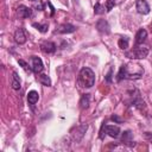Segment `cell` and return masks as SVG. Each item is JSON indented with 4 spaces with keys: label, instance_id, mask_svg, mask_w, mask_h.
Returning <instances> with one entry per match:
<instances>
[{
    "label": "cell",
    "instance_id": "cell-1",
    "mask_svg": "<svg viewBox=\"0 0 152 152\" xmlns=\"http://www.w3.org/2000/svg\"><path fill=\"white\" fill-rule=\"evenodd\" d=\"M144 75V68L137 63H126L121 65L118 72V81L125 80H139Z\"/></svg>",
    "mask_w": 152,
    "mask_h": 152
},
{
    "label": "cell",
    "instance_id": "cell-2",
    "mask_svg": "<svg viewBox=\"0 0 152 152\" xmlns=\"http://www.w3.org/2000/svg\"><path fill=\"white\" fill-rule=\"evenodd\" d=\"M77 83L80 87L82 88H91L95 83V74L90 68H82L80 74H78V78H77Z\"/></svg>",
    "mask_w": 152,
    "mask_h": 152
},
{
    "label": "cell",
    "instance_id": "cell-3",
    "mask_svg": "<svg viewBox=\"0 0 152 152\" xmlns=\"http://www.w3.org/2000/svg\"><path fill=\"white\" fill-rule=\"evenodd\" d=\"M147 55H148V48H144V46L133 48L132 50L125 52V56L131 59H142V58L147 57Z\"/></svg>",
    "mask_w": 152,
    "mask_h": 152
},
{
    "label": "cell",
    "instance_id": "cell-4",
    "mask_svg": "<svg viewBox=\"0 0 152 152\" xmlns=\"http://www.w3.org/2000/svg\"><path fill=\"white\" fill-rule=\"evenodd\" d=\"M31 69L34 74H38V72L43 71V69H44L43 61L37 56H32L31 57Z\"/></svg>",
    "mask_w": 152,
    "mask_h": 152
},
{
    "label": "cell",
    "instance_id": "cell-5",
    "mask_svg": "<svg viewBox=\"0 0 152 152\" xmlns=\"http://www.w3.org/2000/svg\"><path fill=\"white\" fill-rule=\"evenodd\" d=\"M87 129H88V126H87V125H81V126L76 127V128L74 129V133H72V139H74V141H76V142L81 141L82 138L84 137V133H86Z\"/></svg>",
    "mask_w": 152,
    "mask_h": 152
},
{
    "label": "cell",
    "instance_id": "cell-6",
    "mask_svg": "<svg viewBox=\"0 0 152 152\" xmlns=\"http://www.w3.org/2000/svg\"><path fill=\"white\" fill-rule=\"evenodd\" d=\"M96 28L99 32L101 33H104V34H109L110 32V27H109V24L106 19H100L96 21Z\"/></svg>",
    "mask_w": 152,
    "mask_h": 152
},
{
    "label": "cell",
    "instance_id": "cell-7",
    "mask_svg": "<svg viewBox=\"0 0 152 152\" xmlns=\"http://www.w3.org/2000/svg\"><path fill=\"white\" fill-rule=\"evenodd\" d=\"M135 7L140 14H148L150 13V5L147 4L146 0H137Z\"/></svg>",
    "mask_w": 152,
    "mask_h": 152
},
{
    "label": "cell",
    "instance_id": "cell-8",
    "mask_svg": "<svg viewBox=\"0 0 152 152\" xmlns=\"http://www.w3.org/2000/svg\"><path fill=\"white\" fill-rule=\"evenodd\" d=\"M14 40L19 45L25 44V42H26V34H25V31H24L23 27H19V28L15 30V32H14Z\"/></svg>",
    "mask_w": 152,
    "mask_h": 152
},
{
    "label": "cell",
    "instance_id": "cell-9",
    "mask_svg": "<svg viewBox=\"0 0 152 152\" xmlns=\"http://www.w3.org/2000/svg\"><path fill=\"white\" fill-rule=\"evenodd\" d=\"M76 31V26L71 24H62L58 26V28L55 31L56 33H72Z\"/></svg>",
    "mask_w": 152,
    "mask_h": 152
},
{
    "label": "cell",
    "instance_id": "cell-10",
    "mask_svg": "<svg viewBox=\"0 0 152 152\" xmlns=\"http://www.w3.org/2000/svg\"><path fill=\"white\" fill-rule=\"evenodd\" d=\"M104 131L112 138H118L119 134H120V128L118 126H114V125H106L104 126Z\"/></svg>",
    "mask_w": 152,
    "mask_h": 152
},
{
    "label": "cell",
    "instance_id": "cell-11",
    "mask_svg": "<svg viewBox=\"0 0 152 152\" xmlns=\"http://www.w3.org/2000/svg\"><path fill=\"white\" fill-rule=\"evenodd\" d=\"M40 50L44 53H52L56 51V44L52 42H44L40 44Z\"/></svg>",
    "mask_w": 152,
    "mask_h": 152
},
{
    "label": "cell",
    "instance_id": "cell-12",
    "mask_svg": "<svg viewBox=\"0 0 152 152\" xmlns=\"http://www.w3.org/2000/svg\"><path fill=\"white\" fill-rule=\"evenodd\" d=\"M32 13H33L32 8H30V7H27V6L21 5V6L18 7V15H19L20 18H28V17L32 15Z\"/></svg>",
    "mask_w": 152,
    "mask_h": 152
},
{
    "label": "cell",
    "instance_id": "cell-13",
    "mask_svg": "<svg viewBox=\"0 0 152 152\" xmlns=\"http://www.w3.org/2000/svg\"><path fill=\"white\" fill-rule=\"evenodd\" d=\"M147 38V31L145 28H139L135 34V44H142Z\"/></svg>",
    "mask_w": 152,
    "mask_h": 152
},
{
    "label": "cell",
    "instance_id": "cell-14",
    "mask_svg": "<svg viewBox=\"0 0 152 152\" xmlns=\"http://www.w3.org/2000/svg\"><path fill=\"white\" fill-rule=\"evenodd\" d=\"M38 99H39V94H38V91H36V90H31V91H28V94H27V102H28L31 106L36 104V103L38 102Z\"/></svg>",
    "mask_w": 152,
    "mask_h": 152
},
{
    "label": "cell",
    "instance_id": "cell-15",
    "mask_svg": "<svg viewBox=\"0 0 152 152\" xmlns=\"http://www.w3.org/2000/svg\"><path fill=\"white\" fill-rule=\"evenodd\" d=\"M89 103H90V96H89V94H83L81 96V100H80V107L82 109H87L89 107Z\"/></svg>",
    "mask_w": 152,
    "mask_h": 152
},
{
    "label": "cell",
    "instance_id": "cell-16",
    "mask_svg": "<svg viewBox=\"0 0 152 152\" xmlns=\"http://www.w3.org/2000/svg\"><path fill=\"white\" fill-rule=\"evenodd\" d=\"M11 86H12V88L14 89V90H19L20 89V78H19V76H18V74L14 71L13 72V76H12V82H11Z\"/></svg>",
    "mask_w": 152,
    "mask_h": 152
},
{
    "label": "cell",
    "instance_id": "cell-17",
    "mask_svg": "<svg viewBox=\"0 0 152 152\" xmlns=\"http://www.w3.org/2000/svg\"><path fill=\"white\" fill-rule=\"evenodd\" d=\"M122 142L126 144V145H134V141H132V133L129 131H126L124 132L122 134Z\"/></svg>",
    "mask_w": 152,
    "mask_h": 152
},
{
    "label": "cell",
    "instance_id": "cell-18",
    "mask_svg": "<svg viewBox=\"0 0 152 152\" xmlns=\"http://www.w3.org/2000/svg\"><path fill=\"white\" fill-rule=\"evenodd\" d=\"M38 81H39V83H42V84L45 86V87H50V86H51V80H50V77H49L48 75H45V74L39 75V76H38Z\"/></svg>",
    "mask_w": 152,
    "mask_h": 152
},
{
    "label": "cell",
    "instance_id": "cell-19",
    "mask_svg": "<svg viewBox=\"0 0 152 152\" xmlns=\"http://www.w3.org/2000/svg\"><path fill=\"white\" fill-rule=\"evenodd\" d=\"M118 45H119V48H120L121 50H126V49L128 48V38H127V37L120 38L119 42H118Z\"/></svg>",
    "mask_w": 152,
    "mask_h": 152
},
{
    "label": "cell",
    "instance_id": "cell-20",
    "mask_svg": "<svg viewBox=\"0 0 152 152\" xmlns=\"http://www.w3.org/2000/svg\"><path fill=\"white\" fill-rule=\"evenodd\" d=\"M32 26L36 27V28H37L39 32H42V33H45V32L48 31V24H37V23H33Z\"/></svg>",
    "mask_w": 152,
    "mask_h": 152
},
{
    "label": "cell",
    "instance_id": "cell-21",
    "mask_svg": "<svg viewBox=\"0 0 152 152\" xmlns=\"http://www.w3.org/2000/svg\"><path fill=\"white\" fill-rule=\"evenodd\" d=\"M94 13L95 14H102V13H104V7L100 2H96L95 6H94Z\"/></svg>",
    "mask_w": 152,
    "mask_h": 152
},
{
    "label": "cell",
    "instance_id": "cell-22",
    "mask_svg": "<svg viewBox=\"0 0 152 152\" xmlns=\"http://www.w3.org/2000/svg\"><path fill=\"white\" fill-rule=\"evenodd\" d=\"M32 4H33V6H34V8H37V10H39V11H42L43 8H44V5H43V2H42V0H30Z\"/></svg>",
    "mask_w": 152,
    "mask_h": 152
},
{
    "label": "cell",
    "instance_id": "cell-23",
    "mask_svg": "<svg viewBox=\"0 0 152 152\" xmlns=\"http://www.w3.org/2000/svg\"><path fill=\"white\" fill-rule=\"evenodd\" d=\"M114 6H115V0H107L106 1V11L107 12H110Z\"/></svg>",
    "mask_w": 152,
    "mask_h": 152
},
{
    "label": "cell",
    "instance_id": "cell-24",
    "mask_svg": "<svg viewBox=\"0 0 152 152\" xmlns=\"http://www.w3.org/2000/svg\"><path fill=\"white\" fill-rule=\"evenodd\" d=\"M18 63H19V64L23 66V69H24L25 71H28V70H30V66H28V64H27V63H26L24 59H19V61H18Z\"/></svg>",
    "mask_w": 152,
    "mask_h": 152
},
{
    "label": "cell",
    "instance_id": "cell-25",
    "mask_svg": "<svg viewBox=\"0 0 152 152\" xmlns=\"http://www.w3.org/2000/svg\"><path fill=\"white\" fill-rule=\"evenodd\" d=\"M110 76H112V69L109 70V72H108V74H107V76H106L107 82H112V77H110Z\"/></svg>",
    "mask_w": 152,
    "mask_h": 152
},
{
    "label": "cell",
    "instance_id": "cell-26",
    "mask_svg": "<svg viewBox=\"0 0 152 152\" xmlns=\"http://www.w3.org/2000/svg\"><path fill=\"white\" fill-rule=\"evenodd\" d=\"M112 120H114V121H116V122H121V119H119L116 115H113V116H112Z\"/></svg>",
    "mask_w": 152,
    "mask_h": 152
},
{
    "label": "cell",
    "instance_id": "cell-27",
    "mask_svg": "<svg viewBox=\"0 0 152 152\" xmlns=\"http://www.w3.org/2000/svg\"><path fill=\"white\" fill-rule=\"evenodd\" d=\"M134 103H135V106H137V103H138V102H137V101H134ZM139 103H140V104H145V102H144V101H141V100L139 101ZM138 106H139V104H138Z\"/></svg>",
    "mask_w": 152,
    "mask_h": 152
},
{
    "label": "cell",
    "instance_id": "cell-28",
    "mask_svg": "<svg viewBox=\"0 0 152 152\" xmlns=\"http://www.w3.org/2000/svg\"><path fill=\"white\" fill-rule=\"evenodd\" d=\"M74 1H76V0H74Z\"/></svg>",
    "mask_w": 152,
    "mask_h": 152
}]
</instances>
